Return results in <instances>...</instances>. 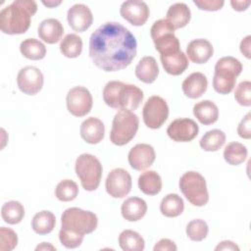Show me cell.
Segmentation results:
<instances>
[{
    "instance_id": "d6986e66",
    "label": "cell",
    "mask_w": 251,
    "mask_h": 251,
    "mask_svg": "<svg viewBox=\"0 0 251 251\" xmlns=\"http://www.w3.org/2000/svg\"><path fill=\"white\" fill-rule=\"evenodd\" d=\"M214 53V48L210 41L204 38H197L190 41L186 47V55L196 64L206 63Z\"/></svg>"
},
{
    "instance_id": "f6af8a7d",
    "label": "cell",
    "mask_w": 251,
    "mask_h": 251,
    "mask_svg": "<svg viewBox=\"0 0 251 251\" xmlns=\"http://www.w3.org/2000/svg\"><path fill=\"white\" fill-rule=\"evenodd\" d=\"M215 250L216 251H219V250H236V251H238L239 247L234 242H232L230 240H225V241L220 242L216 246Z\"/></svg>"
},
{
    "instance_id": "7a4b0ae2",
    "label": "cell",
    "mask_w": 251,
    "mask_h": 251,
    "mask_svg": "<svg viewBox=\"0 0 251 251\" xmlns=\"http://www.w3.org/2000/svg\"><path fill=\"white\" fill-rule=\"evenodd\" d=\"M37 11V4L33 0H15L0 12V29L6 34L25 33L30 19Z\"/></svg>"
},
{
    "instance_id": "4fadbf2b",
    "label": "cell",
    "mask_w": 251,
    "mask_h": 251,
    "mask_svg": "<svg viewBox=\"0 0 251 251\" xmlns=\"http://www.w3.org/2000/svg\"><path fill=\"white\" fill-rule=\"evenodd\" d=\"M44 82V77L41 71L33 66H26L21 69L18 73L17 83L19 89L27 95L38 93Z\"/></svg>"
},
{
    "instance_id": "1f68e13d",
    "label": "cell",
    "mask_w": 251,
    "mask_h": 251,
    "mask_svg": "<svg viewBox=\"0 0 251 251\" xmlns=\"http://www.w3.org/2000/svg\"><path fill=\"white\" fill-rule=\"evenodd\" d=\"M1 217L9 225L19 224L25 217V208L19 201H8L1 208Z\"/></svg>"
},
{
    "instance_id": "8992f818",
    "label": "cell",
    "mask_w": 251,
    "mask_h": 251,
    "mask_svg": "<svg viewBox=\"0 0 251 251\" xmlns=\"http://www.w3.org/2000/svg\"><path fill=\"white\" fill-rule=\"evenodd\" d=\"M139 126L138 117L128 110H120L114 117L110 131L113 144L123 146L128 143L136 134Z\"/></svg>"
},
{
    "instance_id": "4dcf8cb0",
    "label": "cell",
    "mask_w": 251,
    "mask_h": 251,
    "mask_svg": "<svg viewBox=\"0 0 251 251\" xmlns=\"http://www.w3.org/2000/svg\"><path fill=\"white\" fill-rule=\"evenodd\" d=\"M20 51L24 57L29 60H41L46 55L45 45L35 38L23 40L20 45Z\"/></svg>"
},
{
    "instance_id": "9a60e30c",
    "label": "cell",
    "mask_w": 251,
    "mask_h": 251,
    "mask_svg": "<svg viewBox=\"0 0 251 251\" xmlns=\"http://www.w3.org/2000/svg\"><path fill=\"white\" fill-rule=\"evenodd\" d=\"M121 16L129 24L135 26L144 25L150 14V10L144 1H125L120 8Z\"/></svg>"
},
{
    "instance_id": "e0dca14e",
    "label": "cell",
    "mask_w": 251,
    "mask_h": 251,
    "mask_svg": "<svg viewBox=\"0 0 251 251\" xmlns=\"http://www.w3.org/2000/svg\"><path fill=\"white\" fill-rule=\"evenodd\" d=\"M69 25L77 32H83L89 28L93 23V16L90 9L81 3L73 5L67 13Z\"/></svg>"
},
{
    "instance_id": "3957f363",
    "label": "cell",
    "mask_w": 251,
    "mask_h": 251,
    "mask_svg": "<svg viewBox=\"0 0 251 251\" xmlns=\"http://www.w3.org/2000/svg\"><path fill=\"white\" fill-rule=\"evenodd\" d=\"M102 95L104 102L109 107L131 112L139 107L144 97L142 90L138 86L118 80L107 82Z\"/></svg>"
},
{
    "instance_id": "ee69618b",
    "label": "cell",
    "mask_w": 251,
    "mask_h": 251,
    "mask_svg": "<svg viewBox=\"0 0 251 251\" xmlns=\"http://www.w3.org/2000/svg\"><path fill=\"white\" fill-rule=\"evenodd\" d=\"M250 41H251V36L247 35L240 42V51L247 59L251 58V55H250Z\"/></svg>"
},
{
    "instance_id": "30bf717a",
    "label": "cell",
    "mask_w": 251,
    "mask_h": 251,
    "mask_svg": "<svg viewBox=\"0 0 251 251\" xmlns=\"http://www.w3.org/2000/svg\"><path fill=\"white\" fill-rule=\"evenodd\" d=\"M169 116V107L165 99L154 95L147 99L142 110L143 122L146 126L157 129L163 126Z\"/></svg>"
},
{
    "instance_id": "bcb514c9",
    "label": "cell",
    "mask_w": 251,
    "mask_h": 251,
    "mask_svg": "<svg viewBox=\"0 0 251 251\" xmlns=\"http://www.w3.org/2000/svg\"><path fill=\"white\" fill-rule=\"evenodd\" d=\"M250 1H230V4L232 6V8L235 10V11H244L246 10L249 5H250Z\"/></svg>"
},
{
    "instance_id": "7c38bea8",
    "label": "cell",
    "mask_w": 251,
    "mask_h": 251,
    "mask_svg": "<svg viewBox=\"0 0 251 251\" xmlns=\"http://www.w3.org/2000/svg\"><path fill=\"white\" fill-rule=\"evenodd\" d=\"M132 181L129 173L122 168L112 170L106 178L105 186L107 193L114 198L126 196L131 189Z\"/></svg>"
},
{
    "instance_id": "ffe728a7",
    "label": "cell",
    "mask_w": 251,
    "mask_h": 251,
    "mask_svg": "<svg viewBox=\"0 0 251 251\" xmlns=\"http://www.w3.org/2000/svg\"><path fill=\"white\" fill-rule=\"evenodd\" d=\"M64 33V26L61 22L54 18L43 20L37 28V34L40 39L48 44L58 42Z\"/></svg>"
},
{
    "instance_id": "5bb4252c",
    "label": "cell",
    "mask_w": 251,
    "mask_h": 251,
    "mask_svg": "<svg viewBox=\"0 0 251 251\" xmlns=\"http://www.w3.org/2000/svg\"><path fill=\"white\" fill-rule=\"evenodd\" d=\"M199 132L198 125L191 119L179 118L174 120L167 128V134L176 142H188L193 140Z\"/></svg>"
},
{
    "instance_id": "74e56055",
    "label": "cell",
    "mask_w": 251,
    "mask_h": 251,
    "mask_svg": "<svg viewBox=\"0 0 251 251\" xmlns=\"http://www.w3.org/2000/svg\"><path fill=\"white\" fill-rule=\"evenodd\" d=\"M18 244L17 233L9 228L2 226L0 228V250L1 251H11Z\"/></svg>"
},
{
    "instance_id": "7402d4cb",
    "label": "cell",
    "mask_w": 251,
    "mask_h": 251,
    "mask_svg": "<svg viewBox=\"0 0 251 251\" xmlns=\"http://www.w3.org/2000/svg\"><path fill=\"white\" fill-rule=\"evenodd\" d=\"M121 212L125 220L128 222H136L145 216L147 212V204L139 197H129L123 202Z\"/></svg>"
},
{
    "instance_id": "4316f807",
    "label": "cell",
    "mask_w": 251,
    "mask_h": 251,
    "mask_svg": "<svg viewBox=\"0 0 251 251\" xmlns=\"http://www.w3.org/2000/svg\"><path fill=\"white\" fill-rule=\"evenodd\" d=\"M138 187L146 195H156L162 189V179L155 171H146L138 177Z\"/></svg>"
},
{
    "instance_id": "ba28073f",
    "label": "cell",
    "mask_w": 251,
    "mask_h": 251,
    "mask_svg": "<svg viewBox=\"0 0 251 251\" xmlns=\"http://www.w3.org/2000/svg\"><path fill=\"white\" fill-rule=\"evenodd\" d=\"M75 173L82 187L87 191H94L98 188L102 177V165L93 155L84 153L75 160Z\"/></svg>"
},
{
    "instance_id": "603a6c76",
    "label": "cell",
    "mask_w": 251,
    "mask_h": 251,
    "mask_svg": "<svg viewBox=\"0 0 251 251\" xmlns=\"http://www.w3.org/2000/svg\"><path fill=\"white\" fill-rule=\"evenodd\" d=\"M160 59L165 71L172 75L182 74L189 64L187 56L181 50L167 55H160Z\"/></svg>"
},
{
    "instance_id": "7dc6e473",
    "label": "cell",
    "mask_w": 251,
    "mask_h": 251,
    "mask_svg": "<svg viewBox=\"0 0 251 251\" xmlns=\"http://www.w3.org/2000/svg\"><path fill=\"white\" fill-rule=\"evenodd\" d=\"M46 249H51V250H55L56 248L54 246H52L51 244L49 243H46V242H42L40 245H38L35 250H46Z\"/></svg>"
},
{
    "instance_id": "277c9868",
    "label": "cell",
    "mask_w": 251,
    "mask_h": 251,
    "mask_svg": "<svg viewBox=\"0 0 251 251\" xmlns=\"http://www.w3.org/2000/svg\"><path fill=\"white\" fill-rule=\"evenodd\" d=\"M242 64L234 57L219 59L215 65L213 87L220 94H228L235 86L236 77L241 74Z\"/></svg>"
},
{
    "instance_id": "f35d334b",
    "label": "cell",
    "mask_w": 251,
    "mask_h": 251,
    "mask_svg": "<svg viewBox=\"0 0 251 251\" xmlns=\"http://www.w3.org/2000/svg\"><path fill=\"white\" fill-rule=\"evenodd\" d=\"M251 82L249 80L241 81L234 91V99L242 106L249 107L251 105Z\"/></svg>"
},
{
    "instance_id": "d590c367",
    "label": "cell",
    "mask_w": 251,
    "mask_h": 251,
    "mask_svg": "<svg viewBox=\"0 0 251 251\" xmlns=\"http://www.w3.org/2000/svg\"><path fill=\"white\" fill-rule=\"evenodd\" d=\"M77 194H78V186L72 179L61 180L55 188L56 197L63 202H69L75 199Z\"/></svg>"
},
{
    "instance_id": "8fae6325",
    "label": "cell",
    "mask_w": 251,
    "mask_h": 251,
    "mask_svg": "<svg viewBox=\"0 0 251 251\" xmlns=\"http://www.w3.org/2000/svg\"><path fill=\"white\" fill-rule=\"evenodd\" d=\"M68 111L75 117H83L92 108V96L89 90L83 86L71 88L66 97Z\"/></svg>"
},
{
    "instance_id": "d6a6232c",
    "label": "cell",
    "mask_w": 251,
    "mask_h": 251,
    "mask_svg": "<svg viewBox=\"0 0 251 251\" xmlns=\"http://www.w3.org/2000/svg\"><path fill=\"white\" fill-rule=\"evenodd\" d=\"M226 142V134L221 129L215 128L207 131L200 139V147L204 151H218Z\"/></svg>"
},
{
    "instance_id": "9c48e42d",
    "label": "cell",
    "mask_w": 251,
    "mask_h": 251,
    "mask_svg": "<svg viewBox=\"0 0 251 251\" xmlns=\"http://www.w3.org/2000/svg\"><path fill=\"white\" fill-rule=\"evenodd\" d=\"M150 34L160 55L179 51V41L175 35V27L165 19L156 21L150 29Z\"/></svg>"
},
{
    "instance_id": "e575fe53",
    "label": "cell",
    "mask_w": 251,
    "mask_h": 251,
    "mask_svg": "<svg viewBox=\"0 0 251 251\" xmlns=\"http://www.w3.org/2000/svg\"><path fill=\"white\" fill-rule=\"evenodd\" d=\"M247 148L245 145L239 142L228 143L224 150V158L229 165H239L243 163L247 158Z\"/></svg>"
},
{
    "instance_id": "b9f144b4",
    "label": "cell",
    "mask_w": 251,
    "mask_h": 251,
    "mask_svg": "<svg viewBox=\"0 0 251 251\" xmlns=\"http://www.w3.org/2000/svg\"><path fill=\"white\" fill-rule=\"evenodd\" d=\"M237 133L240 137L249 139L251 137V113H247L237 126Z\"/></svg>"
},
{
    "instance_id": "8d00e7d4",
    "label": "cell",
    "mask_w": 251,
    "mask_h": 251,
    "mask_svg": "<svg viewBox=\"0 0 251 251\" xmlns=\"http://www.w3.org/2000/svg\"><path fill=\"white\" fill-rule=\"evenodd\" d=\"M208 232L209 227L207 223L200 219L192 220L186 226V234L193 241H202Z\"/></svg>"
},
{
    "instance_id": "6da1fadb",
    "label": "cell",
    "mask_w": 251,
    "mask_h": 251,
    "mask_svg": "<svg viewBox=\"0 0 251 251\" xmlns=\"http://www.w3.org/2000/svg\"><path fill=\"white\" fill-rule=\"evenodd\" d=\"M134 35L117 22L97 27L89 39V56L94 65L105 72H116L130 65L136 56Z\"/></svg>"
},
{
    "instance_id": "ab89813d",
    "label": "cell",
    "mask_w": 251,
    "mask_h": 251,
    "mask_svg": "<svg viewBox=\"0 0 251 251\" xmlns=\"http://www.w3.org/2000/svg\"><path fill=\"white\" fill-rule=\"evenodd\" d=\"M84 235H80V234H76L74 232H70L64 229H60L59 231V239L60 242L62 243V245H64L66 248H76L78 247L83 240Z\"/></svg>"
},
{
    "instance_id": "f1b7e54d",
    "label": "cell",
    "mask_w": 251,
    "mask_h": 251,
    "mask_svg": "<svg viewBox=\"0 0 251 251\" xmlns=\"http://www.w3.org/2000/svg\"><path fill=\"white\" fill-rule=\"evenodd\" d=\"M184 210V203L182 198L176 194L170 193L165 196L160 203L161 213L168 218H175L179 216Z\"/></svg>"
},
{
    "instance_id": "d4e9b609",
    "label": "cell",
    "mask_w": 251,
    "mask_h": 251,
    "mask_svg": "<svg viewBox=\"0 0 251 251\" xmlns=\"http://www.w3.org/2000/svg\"><path fill=\"white\" fill-rule=\"evenodd\" d=\"M167 21L176 28L185 26L191 18L189 7L182 2H177L170 6L167 12Z\"/></svg>"
},
{
    "instance_id": "52a82bcc",
    "label": "cell",
    "mask_w": 251,
    "mask_h": 251,
    "mask_svg": "<svg viewBox=\"0 0 251 251\" xmlns=\"http://www.w3.org/2000/svg\"><path fill=\"white\" fill-rule=\"evenodd\" d=\"M179 189L194 206L202 207L209 201V193L204 176L195 171L184 173L179 178Z\"/></svg>"
},
{
    "instance_id": "c3c4849f",
    "label": "cell",
    "mask_w": 251,
    "mask_h": 251,
    "mask_svg": "<svg viewBox=\"0 0 251 251\" xmlns=\"http://www.w3.org/2000/svg\"><path fill=\"white\" fill-rule=\"evenodd\" d=\"M43 5L47 6V7H55L58 6L59 4H61V1H42Z\"/></svg>"
},
{
    "instance_id": "44dd1931",
    "label": "cell",
    "mask_w": 251,
    "mask_h": 251,
    "mask_svg": "<svg viewBox=\"0 0 251 251\" xmlns=\"http://www.w3.org/2000/svg\"><path fill=\"white\" fill-rule=\"evenodd\" d=\"M208 86L207 77L199 72H195L190 74L181 84V88L185 96L196 99L202 96V94L206 91Z\"/></svg>"
},
{
    "instance_id": "484cf974",
    "label": "cell",
    "mask_w": 251,
    "mask_h": 251,
    "mask_svg": "<svg viewBox=\"0 0 251 251\" xmlns=\"http://www.w3.org/2000/svg\"><path fill=\"white\" fill-rule=\"evenodd\" d=\"M193 114L202 125L209 126L217 122L219 118V109L214 102L203 100L193 106Z\"/></svg>"
},
{
    "instance_id": "836d02e7",
    "label": "cell",
    "mask_w": 251,
    "mask_h": 251,
    "mask_svg": "<svg viewBox=\"0 0 251 251\" xmlns=\"http://www.w3.org/2000/svg\"><path fill=\"white\" fill-rule=\"evenodd\" d=\"M60 51L67 58H76L82 51V39L75 33L67 34L60 43Z\"/></svg>"
},
{
    "instance_id": "ac0fdd59",
    "label": "cell",
    "mask_w": 251,
    "mask_h": 251,
    "mask_svg": "<svg viewBox=\"0 0 251 251\" xmlns=\"http://www.w3.org/2000/svg\"><path fill=\"white\" fill-rule=\"evenodd\" d=\"M80 136L89 144H97L104 138L105 126L98 118L90 117L84 120L80 125Z\"/></svg>"
},
{
    "instance_id": "5b68a950",
    "label": "cell",
    "mask_w": 251,
    "mask_h": 251,
    "mask_svg": "<svg viewBox=\"0 0 251 251\" xmlns=\"http://www.w3.org/2000/svg\"><path fill=\"white\" fill-rule=\"evenodd\" d=\"M61 228L70 232L84 235L93 232L98 225L97 216L76 207L66 209L61 216Z\"/></svg>"
},
{
    "instance_id": "83f0119b",
    "label": "cell",
    "mask_w": 251,
    "mask_h": 251,
    "mask_svg": "<svg viewBox=\"0 0 251 251\" xmlns=\"http://www.w3.org/2000/svg\"><path fill=\"white\" fill-rule=\"evenodd\" d=\"M56 225V218L50 211H40L36 213L31 221V227L37 234L44 235L50 233Z\"/></svg>"
},
{
    "instance_id": "60d3db41",
    "label": "cell",
    "mask_w": 251,
    "mask_h": 251,
    "mask_svg": "<svg viewBox=\"0 0 251 251\" xmlns=\"http://www.w3.org/2000/svg\"><path fill=\"white\" fill-rule=\"evenodd\" d=\"M193 3L200 9L204 11H218L222 9L225 2L223 0H194Z\"/></svg>"
},
{
    "instance_id": "7bdbcfd3",
    "label": "cell",
    "mask_w": 251,
    "mask_h": 251,
    "mask_svg": "<svg viewBox=\"0 0 251 251\" xmlns=\"http://www.w3.org/2000/svg\"><path fill=\"white\" fill-rule=\"evenodd\" d=\"M176 249L177 247L175 242L168 238H163L159 240L153 248L154 251H176Z\"/></svg>"
},
{
    "instance_id": "f546056e",
    "label": "cell",
    "mask_w": 251,
    "mask_h": 251,
    "mask_svg": "<svg viewBox=\"0 0 251 251\" xmlns=\"http://www.w3.org/2000/svg\"><path fill=\"white\" fill-rule=\"evenodd\" d=\"M119 245L124 251H142L145 247V242L138 232L126 229L119 235Z\"/></svg>"
},
{
    "instance_id": "cb8c5ba5",
    "label": "cell",
    "mask_w": 251,
    "mask_h": 251,
    "mask_svg": "<svg viewBox=\"0 0 251 251\" xmlns=\"http://www.w3.org/2000/svg\"><path fill=\"white\" fill-rule=\"evenodd\" d=\"M159 75L157 61L152 56L143 57L135 67L136 77L144 83H152Z\"/></svg>"
},
{
    "instance_id": "2e32d148",
    "label": "cell",
    "mask_w": 251,
    "mask_h": 251,
    "mask_svg": "<svg viewBox=\"0 0 251 251\" xmlns=\"http://www.w3.org/2000/svg\"><path fill=\"white\" fill-rule=\"evenodd\" d=\"M154 148L146 143H138L133 146L127 155L130 167L136 171H143L149 168L155 161Z\"/></svg>"
}]
</instances>
